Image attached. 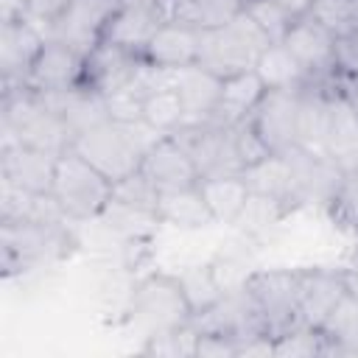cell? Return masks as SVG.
I'll use <instances>...</instances> for the list:
<instances>
[{"label": "cell", "instance_id": "8d00e7d4", "mask_svg": "<svg viewBox=\"0 0 358 358\" xmlns=\"http://www.w3.org/2000/svg\"><path fill=\"white\" fill-rule=\"evenodd\" d=\"M243 8H246V14L260 25V31H263L271 42H282L285 34H288V28H291V22H294L274 0H252V3H246Z\"/></svg>", "mask_w": 358, "mask_h": 358}, {"label": "cell", "instance_id": "e0dca14e", "mask_svg": "<svg viewBox=\"0 0 358 358\" xmlns=\"http://www.w3.org/2000/svg\"><path fill=\"white\" fill-rule=\"evenodd\" d=\"M347 294L344 285V271L341 268H305V282H302V296H299V324L319 327L327 322L333 308L341 302Z\"/></svg>", "mask_w": 358, "mask_h": 358}, {"label": "cell", "instance_id": "3957f363", "mask_svg": "<svg viewBox=\"0 0 358 358\" xmlns=\"http://www.w3.org/2000/svg\"><path fill=\"white\" fill-rule=\"evenodd\" d=\"M76 246L70 224H39V221H6L0 224V263L3 274L42 268L62 260Z\"/></svg>", "mask_w": 358, "mask_h": 358}, {"label": "cell", "instance_id": "7c38bea8", "mask_svg": "<svg viewBox=\"0 0 358 358\" xmlns=\"http://www.w3.org/2000/svg\"><path fill=\"white\" fill-rule=\"evenodd\" d=\"M56 157L50 151L17 143L3 137L0 148V176L31 190V193H50L53 176H56Z\"/></svg>", "mask_w": 358, "mask_h": 358}, {"label": "cell", "instance_id": "7bdbcfd3", "mask_svg": "<svg viewBox=\"0 0 358 358\" xmlns=\"http://www.w3.org/2000/svg\"><path fill=\"white\" fill-rule=\"evenodd\" d=\"M291 20H302V17H308L310 14V6H313V0H274Z\"/></svg>", "mask_w": 358, "mask_h": 358}, {"label": "cell", "instance_id": "2e32d148", "mask_svg": "<svg viewBox=\"0 0 358 358\" xmlns=\"http://www.w3.org/2000/svg\"><path fill=\"white\" fill-rule=\"evenodd\" d=\"M140 171L151 179V185L165 193V190H179V187H193L199 185V171L193 165V159L182 151V145L165 134L159 143H154L140 162Z\"/></svg>", "mask_w": 358, "mask_h": 358}, {"label": "cell", "instance_id": "ac0fdd59", "mask_svg": "<svg viewBox=\"0 0 358 358\" xmlns=\"http://www.w3.org/2000/svg\"><path fill=\"white\" fill-rule=\"evenodd\" d=\"M199 42L201 31L185 22H162L157 34L148 39L143 59L162 70H182L196 64L199 59Z\"/></svg>", "mask_w": 358, "mask_h": 358}, {"label": "cell", "instance_id": "30bf717a", "mask_svg": "<svg viewBox=\"0 0 358 358\" xmlns=\"http://www.w3.org/2000/svg\"><path fill=\"white\" fill-rule=\"evenodd\" d=\"M84 62H87V56H81L70 45L45 39V45L36 53V59L31 62L22 84L39 95L81 87L84 84Z\"/></svg>", "mask_w": 358, "mask_h": 358}, {"label": "cell", "instance_id": "83f0119b", "mask_svg": "<svg viewBox=\"0 0 358 358\" xmlns=\"http://www.w3.org/2000/svg\"><path fill=\"white\" fill-rule=\"evenodd\" d=\"M176 277H179V285H182V291H185V299H187L193 316L210 310V308L227 294V291L221 288V282H218L215 268H213L210 260L185 266V268L176 271Z\"/></svg>", "mask_w": 358, "mask_h": 358}, {"label": "cell", "instance_id": "ba28073f", "mask_svg": "<svg viewBox=\"0 0 358 358\" xmlns=\"http://www.w3.org/2000/svg\"><path fill=\"white\" fill-rule=\"evenodd\" d=\"M171 137L193 159L199 176L241 173L238 162L232 157V143H229V126L227 123H218L213 117H207V120H187L179 129H173Z\"/></svg>", "mask_w": 358, "mask_h": 358}, {"label": "cell", "instance_id": "f35d334b", "mask_svg": "<svg viewBox=\"0 0 358 358\" xmlns=\"http://www.w3.org/2000/svg\"><path fill=\"white\" fill-rule=\"evenodd\" d=\"M34 196L31 190L8 182L0 176V224L6 221H25L31 215V207H34Z\"/></svg>", "mask_w": 358, "mask_h": 358}, {"label": "cell", "instance_id": "4dcf8cb0", "mask_svg": "<svg viewBox=\"0 0 358 358\" xmlns=\"http://www.w3.org/2000/svg\"><path fill=\"white\" fill-rule=\"evenodd\" d=\"M327 218L344 229V232H358V168L341 171V179L324 207Z\"/></svg>", "mask_w": 358, "mask_h": 358}, {"label": "cell", "instance_id": "e575fe53", "mask_svg": "<svg viewBox=\"0 0 358 358\" xmlns=\"http://www.w3.org/2000/svg\"><path fill=\"white\" fill-rule=\"evenodd\" d=\"M112 201L126 204L131 210H143V213H154L157 215V201H159V190L151 185V179L137 168L134 173L117 179L112 185Z\"/></svg>", "mask_w": 358, "mask_h": 358}, {"label": "cell", "instance_id": "52a82bcc", "mask_svg": "<svg viewBox=\"0 0 358 358\" xmlns=\"http://www.w3.org/2000/svg\"><path fill=\"white\" fill-rule=\"evenodd\" d=\"M73 151H78L92 168H98L112 185L134 173L143 162V151L131 140L129 129L115 120H103L73 137Z\"/></svg>", "mask_w": 358, "mask_h": 358}, {"label": "cell", "instance_id": "836d02e7", "mask_svg": "<svg viewBox=\"0 0 358 358\" xmlns=\"http://www.w3.org/2000/svg\"><path fill=\"white\" fill-rule=\"evenodd\" d=\"M196 338H199V330L193 322H187L176 330L145 336V344L140 352L157 355V358H196Z\"/></svg>", "mask_w": 358, "mask_h": 358}, {"label": "cell", "instance_id": "5bb4252c", "mask_svg": "<svg viewBox=\"0 0 358 358\" xmlns=\"http://www.w3.org/2000/svg\"><path fill=\"white\" fill-rule=\"evenodd\" d=\"M162 22L165 20H162L157 0H123L115 17L109 20L101 42H109V45H117L123 50L143 56L148 39L157 34Z\"/></svg>", "mask_w": 358, "mask_h": 358}, {"label": "cell", "instance_id": "603a6c76", "mask_svg": "<svg viewBox=\"0 0 358 358\" xmlns=\"http://www.w3.org/2000/svg\"><path fill=\"white\" fill-rule=\"evenodd\" d=\"M266 84L260 81V76L255 70H243V73H232L221 81V98H218V106L213 112V120L218 123H238L243 117H249L257 103L263 101L266 95Z\"/></svg>", "mask_w": 358, "mask_h": 358}, {"label": "cell", "instance_id": "1f68e13d", "mask_svg": "<svg viewBox=\"0 0 358 358\" xmlns=\"http://www.w3.org/2000/svg\"><path fill=\"white\" fill-rule=\"evenodd\" d=\"M330 341L319 327L296 324L280 336H274V358H308V355H327Z\"/></svg>", "mask_w": 358, "mask_h": 358}, {"label": "cell", "instance_id": "d6986e66", "mask_svg": "<svg viewBox=\"0 0 358 358\" xmlns=\"http://www.w3.org/2000/svg\"><path fill=\"white\" fill-rule=\"evenodd\" d=\"M322 151L338 171L358 168V112L341 92H336L330 101V117H327Z\"/></svg>", "mask_w": 358, "mask_h": 358}, {"label": "cell", "instance_id": "60d3db41", "mask_svg": "<svg viewBox=\"0 0 358 358\" xmlns=\"http://www.w3.org/2000/svg\"><path fill=\"white\" fill-rule=\"evenodd\" d=\"M196 358H238V341L232 336H227V333L199 330Z\"/></svg>", "mask_w": 358, "mask_h": 358}, {"label": "cell", "instance_id": "d6a6232c", "mask_svg": "<svg viewBox=\"0 0 358 358\" xmlns=\"http://www.w3.org/2000/svg\"><path fill=\"white\" fill-rule=\"evenodd\" d=\"M229 143H232V157H235L241 173H243L246 168L257 165L260 159H266L268 154H274V151L266 145V140L260 137L257 126L252 123V115L229 126Z\"/></svg>", "mask_w": 358, "mask_h": 358}, {"label": "cell", "instance_id": "b9f144b4", "mask_svg": "<svg viewBox=\"0 0 358 358\" xmlns=\"http://www.w3.org/2000/svg\"><path fill=\"white\" fill-rule=\"evenodd\" d=\"M70 3H73V0H25V14H28V20H31L34 25H39L42 34H45V28H48L50 22H56V20L67 11Z\"/></svg>", "mask_w": 358, "mask_h": 358}, {"label": "cell", "instance_id": "ee69618b", "mask_svg": "<svg viewBox=\"0 0 358 358\" xmlns=\"http://www.w3.org/2000/svg\"><path fill=\"white\" fill-rule=\"evenodd\" d=\"M341 271H344V285H347V291L358 299V257H355L350 266H344Z\"/></svg>", "mask_w": 358, "mask_h": 358}, {"label": "cell", "instance_id": "277c9868", "mask_svg": "<svg viewBox=\"0 0 358 358\" xmlns=\"http://www.w3.org/2000/svg\"><path fill=\"white\" fill-rule=\"evenodd\" d=\"M271 45V39L260 31V25L246 14V8L227 22L224 28L201 31L199 42V59L196 64L215 73L218 78H227L232 73L255 70L257 56Z\"/></svg>", "mask_w": 358, "mask_h": 358}, {"label": "cell", "instance_id": "8fae6325", "mask_svg": "<svg viewBox=\"0 0 358 358\" xmlns=\"http://www.w3.org/2000/svg\"><path fill=\"white\" fill-rule=\"evenodd\" d=\"M333 42H336V36L322 22H316L313 17L294 20L285 39H282V45L305 67L308 78L319 81V84H336L338 81L336 67H333Z\"/></svg>", "mask_w": 358, "mask_h": 358}, {"label": "cell", "instance_id": "f1b7e54d", "mask_svg": "<svg viewBox=\"0 0 358 358\" xmlns=\"http://www.w3.org/2000/svg\"><path fill=\"white\" fill-rule=\"evenodd\" d=\"M252 241H246L243 235H238V241H229L227 246H221L215 252V257L210 260L215 268V277L221 282V288L229 294L235 288H241L246 282V277L255 271L252 266Z\"/></svg>", "mask_w": 358, "mask_h": 358}, {"label": "cell", "instance_id": "7402d4cb", "mask_svg": "<svg viewBox=\"0 0 358 358\" xmlns=\"http://www.w3.org/2000/svg\"><path fill=\"white\" fill-rule=\"evenodd\" d=\"M221 81L224 78H218L215 73H210V70H204L199 64L173 70V81L171 84L179 92L182 103H185L187 120H207V117H213V112L218 106V98H221Z\"/></svg>", "mask_w": 358, "mask_h": 358}, {"label": "cell", "instance_id": "d590c367", "mask_svg": "<svg viewBox=\"0 0 358 358\" xmlns=\"http://www.w3.org/2000/svg\"><path fill=\"white\" fill-rule=\"evenodd\" d=\"M308 17H313L333 36H338L358 25V0H313Z\"/></svg>", "mask_w": 358, "mask_h": 358}, {"label": "cell", "instance_id": "5b68a950", "mask_svg": "<svg viewBox=\"0 0 358 358\" xmlns=\"http://www.w3.org/2000/svg\"><path fill=\"white\" fill-rule=\"evenodd\" d=\"M73 221L101 218L112 201V182L92 168L78 151L67 148L56 157V176L50 190Z\"/></svg>", "mask_w": 358, "mask_h": 358}, {"label": "cell", "instance_id": "484cf974", "mask_svg": "<svg viewBox=\"0 0 358 358\" xmlns=\"http://www.w3.org/2000/svg\"><path fill=\"white\" fill-rule=\"evenodd\" d=\"M199 190L215 218V224H227L232 227L238 213L243 210L246 199H249V185L243 182L241 173H215V176H201L199 179Z\"/></svg>", "mask_w": 358, "mask_h": 358}, {"label": "cell", "instance_id": "d4e9b609", "mask_svg": "<svg viewBox=\"0 0 358 358\" xmlns=\"http://www.w3.org/2000/svg\"><path fill=\"white\" fill-rule=\"evenodd\" d=\"M291 213H294V210H291L288 204H282V201H277V199H271V196L249 193V199H246L243 210L238 213L232 229H235L238 235H243L246 241H252V243H263V241H268V238L280 229V224H282Z\"/></svg>", "mask_w": 358, "mask_h": 358}, {"label": "cell", "instance_id": "f546056e", "mask_svg": "<svg viewBox=\"0 0 358 358\" xmlns=\"http://www.w3.org/2000/svg\"><path fill=\"white\" fill-rule=\"evenodd\" d=\"M143 120L151 123L162 134H171L173 129H179L187 120L185 103H182L179 92L173 90V84L159 87V90L145 95V101H143Z\"/></svg>", "mask_w": 358, "mask_h": 358}, {"label": "cell", "instance_id": "bcb514c9", "mask_svg": "<svg viewBox=\"0 0 358 358\" xmlns=\"http://www.w3.org/2000/svg\"><path fill=\"white\" fill-rule=\"evenodd\" d=\"M241 3H243V6H246V3H252V0H241Z\"/></svg>", "mask_w": 358, "mask_h": 358}, {"label": "cell", "instance_id": "ffe728a7", "mask_svg": "<svg viewBox=\"0 0 358 358\" xmlns=\"http://www.w3.org/2000/svg\"><path fill=\"white\" fill-rule=\"evenodd\" d=\"M143 56L131 53V50H123L117 45H109V42H101L84 62V87L106 95L117 87H126L137 70Z\"/></svg>", "mask_w": 358, "mask_h": 358}, {"label": "cell", "instance_id": "9a60e30c", "mask_svg": "<svg viewBox=\"0 0 358 358\" xmlns=\"http://www.w3.org/2000/svg\"><path fill=\"white\" fill-rule=\"evenodd\" d=\"M45 45V34L39 25H34L28 17L3 22L0 31V67H3V90L20 87L25 81V73L36 53Z\"/></svg>", "mask_w": 358, "mask_h": 358}, {"label": "cell", "instance_id": "7dc6e473", "mask_svg": "<svg viewBox=\"0 0 358 358\" xmlns=\"http://www.w3.org/2000/svg\"><path fill=\"white\" fill-rule=\"evenodd\" d=\"M355 112H358V109H355Z\"/></svg>", "mask_w": 358, "mask_h": 358}, {"label": "cell", "instance_id": "74e56055", "mask_svg": "<svg viewBox=\"0 0 358 358\" xmlns=\"http://www.w3.org/2000/svg\"><path fill=\"white\" fill-rule=\"evenodd\" d=\"M143 101H145V95H140V92L131 90V87H117V90H112V92L103 95L106 115H109V120H115V123H134V120H143Z\"/></svg>", "mask_w": 358, "mask_h": 358}, {"label": "cell", "instance_id": "4316f807", "mask_svg": "<svg viewBox=\"0 0 358 358\" xmlns=\"http://www.w3.org/2000/svg\"><path fill=\"white\" fill-rule=\"evenodd\" d=\"M255 73L260 76L266 90H299V87H305L310 81L305 67L296 62V56L282 42H271L257 56Z\"/></svg>", "mask_w": 358, "mask_h": 358}, {"label": "cell", "instance_id": "4fadbf2b", "mask_svg": "<svg viewBox=\"0 0 358 358\" xmlns=\"http://www.w3.org/2000/svg\"><path fill=\"white\" fill-rule=\"evenodd\" d=\"M299 90H268L252 112V123L271 151H288L291 145H296Z\"/></svg>", "mask_w": 358, "mask_h": 358}, {"label": "cell", "instance_id": "8992f818", "mask_svg": "<svg viewBox=\"0 0 358 358\" xmlns=\"http://www.w3.org/2000/svg\"><path fill=\"white\" fill-rule=\"evenodd\" d=\"M305 268H255L246 277V291L255 296L268 336H280L299 324Z\"/></svg>", "mask_w": 358, "mask_h": 358}, {"label": "cell", "instance_id": "7a4b0ae2", "mask_svg": "<svg viewBox=\"0 0 358 358\" xmlns=\"http://www.w3.org/2000/svg\"><path fill=\"white\" fill-rule=\"evenodd\" d=\"M126 319L143 336H157L187 324L193 319V310L185 299L179 277L168 271H151L140 277L129 291Z\"/></svg>", "mask_w": 358, "mask_h": 358}, {"label": "cell", "instance_id": "6da1fadb", "mask_svg": "<svg viewBox=\"0 0 358 358\" xmlns=\"http://www.w3.org/2000/svg\"><path fill=\"white\" fill-rule=\"evenodd\" d=\"M3 137L62 154L73 145V131L64 117L25 84L3 90Z\"/></svg>", "mask_w": 358, "mask_h": 358}, {"label": "cell", "instance_id": "cb8c5ba5", "mask_svg": "<svg viewBox=\"0 0 358 358\" xmlns=\"http://www.w3.org/2000/svg\"><path fill=\"white\" fill-rule=\"evenodd\" d=\"M157 221L168 224V227H176V229H207V227L215 224L199 185L159 193Z\"/></svg>", "mask_w": 358, "mask_h": 358}, {"label": "cell", "instance_id": "44dd1931", "mask_svg": "<svg viewBox=\"0 0 358 358\" xmlns=\"http://www.w3.org/2000/svg\"><path fill=\"white\" fill-rule=\"evenodd\" d=\"M243 182L249 185L252 193H263L271 196L282 204H288L291 210H299V196H296V179H294V168L285 151H274L266 159H260L257 165L246 168Z\"/></svg>", "mask_w": 358, "mask_h": 358}, {"label": "cell", "instance_id": "f6af8a7d", "mask_svg": "<svg viewBox=\"0 0 358 358\" xmlns=\"http://www.w3.org/2000/svg\"><path fill=\"white\" fill-rule=\"evenodd\" d=\"M355 257H358V232H355Z\"/></svg>", "mask_w": 358, "mask_h": 358}, {"label": "cell", "instance_id": "ab89813d", "mask_svg": "<svg viewBox=\"0 0 358 358\" xmlns=\"http://www.w3.org/2000/svg\"><path fill=\"white\" fill-rule=\"evenodd\" d=\"M333 67L338 81L358 76V25L338 34L333 42Z\"/></svg>", "mask_w": 358, "mask_h": 358}, {"label": "cell", "instance_id": "9c48e42d", "mask_svg": "<svg viewBox=\"0 0 358 358\" xmlns=\"http://www.w3.org/2000/svg\"><path fill=\"white\" fill-rule=\"evenodd\" d=\"M120 3L123 0H73L67 11L45 28V39L64 42L81 56H90L101 45L103 31Z\"/></svg>", "mask_w": 358, "mask_h": 358}]
</instances>
